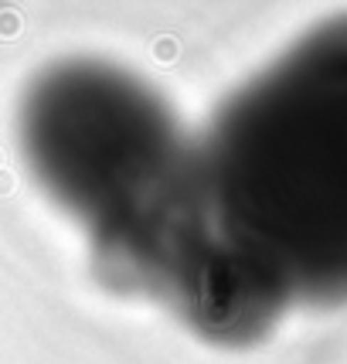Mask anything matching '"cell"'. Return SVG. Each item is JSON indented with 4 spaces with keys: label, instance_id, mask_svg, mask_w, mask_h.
I'll list each match as a JSON object with an SVG mask.
<instances>
[{
    "label": "cell",
    "instance_id": "cell-2",
    "mask_svg": "<svg viewBox=\"0 0 347 364\" xmlns=\"http://www.w3.org/2000/svg\"><path fill=\"white\" fill-rule=\"evenodd\" d=\"M28 174L106 266L167 222L198 188L194 133L157 85L127 65L68 55L45 65L17 102Z\"/></svg>",
    "mask_w": 347,
    "mask_h": 364
},
{
    "label": "cell",
    "instance_id": "cell-1",
    "mask_svg": "<svg viewBox=\"0 0 347 364\" xmlns=\"http://www.w3.org/2000/svg\"><path fill=\"white\" fill-rule=\"evenodd\" d=\"M194 150L215 228L286 306L347 300V17L242 82Z\"/></svg>",
    "mask_w": 347,
    "mask_h": 364
}]
</instances>
